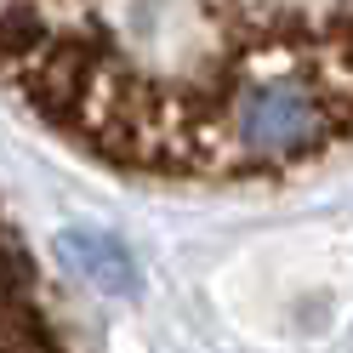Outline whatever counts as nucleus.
Segmentation results:
<instances>
[{
	"label": "nucleus",
	"mask_w": 353,
	"mask_h": 353,
	"mask_svg": "<svg viewBox=\"0 0 353 353\" xmlns=\"http://www.w3.org/2000/svg\"><path fill=\"white\" fill-rule=\"evenodd\" d=\"M0 92L154 183H274L353 148V0H0Z\"/></svg>",
	"instance_id": "f257e3e1"
},
{
	"label": "nucleus",
	"mask_w": 353,
	"mask_h": 353,
	"mask_svg": "<svg viewBox=\"0 0 353 353\" xmlns=\"http://www.w3.org/2000/svg\"><path fill=\"white\" fill-rule=\"evenodd\" d=\"M0 353H69L63 325L40 291V268L0 216Z\"/></svg>",
	"instance_id": "f03ea898"
},
{
	"label": "nucleus",
	"mask_w": 353,
	"mask_h": 353,
	"mask_svg": "<svg viewBox=\"0 0 353 353\" xmlns=\"http://www.w3.org/2000/svg\"><path fill=\"white\" fill-rule=\"evenodd\" d=\"M69 251L80 256V268L85 274H97L103 285H131V268H125V256L114 251V245H108V239H97V234H69Z\"/></svg>",
	"instance_id": "7ed1b4c3"
}]
</instances>
